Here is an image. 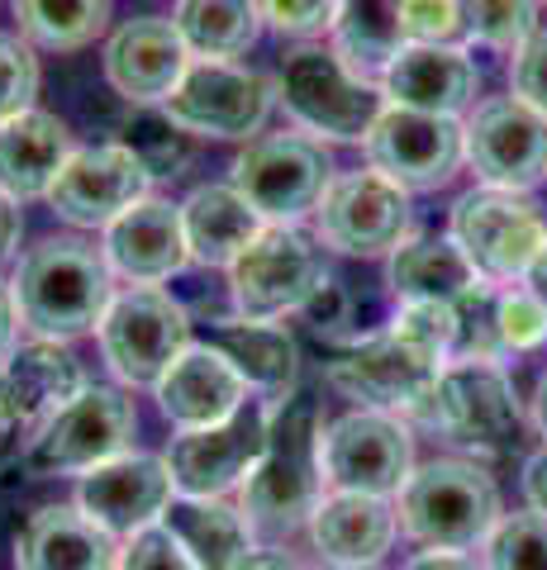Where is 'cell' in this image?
I'll list each match as a JSON object with an SVG mask.
<instances>
[{
    "mask_svg": "<svg viewBox=\"0 0 547 570\" xmlns=\"http://www.w3.org/2000/svg\"><path fill=\"white\" fill-rule=\"evenodd\" d=\"M333 157L310 134H257L234 157V186L267 224H300L320 209L324 190L333 186Z\"/></svg>",
    "mask_w": 547,
    "mask_h": 570,
    "instance_id": "obj_6",
    "label": "cell"
},
{
    "mask_svg": "<svg viewBox=\"0 0 547 570\" xmlns=\"http://www.w3.org/2000/svg\"><path fill=\"white\" fill-rule=\"evenodd\" d=\"M119 538H110L77 504H43L14 538V570H115Z\"/></svg>",
    "mask_w": 547,
    "mask_h": 570,
    "instance_id": "obj_24",
    "label": "cell"
},
{
    "mask_svg": "<svg viewBox=\"0 0 547 570\" xmlns=\"http://www.w3.org/2000/svg\"><path fill=\"white\" fill-rule=\"evenodd\" d=\"M20 347V309H14L10 285L0 281V366L10 362V352Z\"/></svg>",
    "mask_w": 547,
    "mask_h": 570,
    "instance_id": "obj_48",
    "label": "cell"
},
{
    "mask_svg": "<svg viewBox=\"0 0 547 570\" xmlns=\"http://www.w3.org/2000/svg\"><path fill=\"white\" fill-rule=\"evenodd\" d=\"M524 285H528V291H534V295L543 299V305H547V247H543V253H538V262H534V272H528V276H524Z\"/></svg>",
    "mask_w": 547,
    "mask_h": 570,
    "instance_id": "obj_52",
    "label": "cell"
},
{
    "mask_svg": "<svg viewBox=\"0 0 547 570\" xmlns=\"http://www.w3.org/2000/svg\"><path fill=\"white\" fill-rule=\"evenodd\" d=\"M10 6L25 39L48 52H77L110 24V0H10Z\"/></svg>",
    "mask_w": 547,
    "mask_h": 570,
    "instance_id": "obj_34",
    "label": "cell"
},
{
    "mask_svg": "<svg viewBox=\"0 0 547 570\" xmlns=\"http://www.w3.org/2000/svg\"><path fill=\"white\" fill-rule=\"evenodd\" d=\"M385 281H391L400 299H443V305H457L476 285H486L467 262V253L452 243V234L404 238L391 253V262H385Z\"/></svg>",
    "mask_w": 547,
    "mask_h": 570,
    "instance_id": "obj_29",
    "label": "cell"
},
{
    "mask_svg": "<svg viewBox=\"0 0 547 570\" xmlns=\"http://www.w3.org/2000/svg\"><path fill=\"white\" fill-rule=\"evenodd\" d=\"M404 570H486V566H476L467 551H419L414 561H404Z\"/></svg>",
    "mask_w": 547,
    "mask_h": 570,
    "instance_id": "obj_50",
    "label": "cell"
},
{
    "mask_svg": "<svg viewBox=\"0 0 547 570\" xmlns=\"http://www.w3.org/2000/svg\"><path fill=\"white\" fill-rule=\"evenodd\" d=\"M524 499H528V509L547 513V448L528 456V466H524Z\"/></svg>",
    "mask_w": 547,
    "mask_h": 570,
    "instance_id": "obj_49",
    "label": "cell"
},
{
    "mask_svg": "<svg viewBox=\"0 0 547 570\" xmlns=\"http://www.w3.org/2000/svg\"><path fill=\"white\" fill-rule=\"evenodd\" d=\"M320 409L310 400H281L272 414V438L267 452L253 466V475L243 480V519H248L253 532H267V538H281V532L310 528L320 499L329 494L324 480V456H320Z\"/></svg>",
    "mask_w": 547,
    "mask_h": 570,
    "instance_id": "obj_2",
    "label": "cell"
},
{
    "mask_svg": "<svg viewBox=\"0 0 547 570\" xmlns=\"http://www.w3.org/2000/svg\"><path fill=\"white\" fill-rule=\"evenodd\" d=\"M324 281L329 272L320 247L295 224H267L248 243V253L228 266L234 309L238 318H257V324H272L281 314H300Z\"/></svg>",
    "mask_w": 547,
    "mask_h": 570,
    "instance_id": "obj_10",
    "label": "cell"
},
{
    "mask_svg": "<svg viewBox=\"0 0 547 570\" xmlns=\"http://www.w3.org/2000/svg\"><path fill=\"white\" fill-rule=\"evenodd\" d=\"M324 570H381V566H324Z\"/></svg>",
    "mask_w": 547,
    "mask_h": 570,
    "instance_id": "obj_54",
    "label": "cell"
},
{
    "mask_svg": "<svg viewBox=\"0 0 547 570\" xmlns=\"http://www.w3.org/2000/svg\"><path fill=\"white\" fill-rule=\"evenodd\" d=\"M400 519L391 499L377 494H348L329 490L310 519V542L324 566H381V557L395 547Z\"/></svg>",
    "mask_w": 547,
    "mask_h": 570,
    "instance_id": "obj_25",
    "label": "cell"
},
{
    "mask_svg": "<svg viewBox=\"0 0 547 570\" xmlns=\"http://www.w3.org/2000/svg\"><path fill=\"white\" fill-rule=\"evenodd\" d=\"M234 570H305V566H300L291 551H281V547H253Z\"/></svg>",
    "mask_w": 547,
    "mask_h": 570,
    "instance_id": "obj_51",
    "label": "cell"
},
{
    "mask_svg": "<svg viewBox=\"0 0 547 570\" xmlns=\"http://www.w3.org/2000/svg\"><path fill=\"white\" fill-rule=\"evenodd\" d=\"M400 532L429 551H471L505 519L500 490L476 461L438 456L410 471L395 494Z\"/></svg>",
    "mask_w": 547,
    "mask_h": 570,
    "instance_id": "obj_3",
    "label": "cell"
},
{
    "mask_svg": "<svg viewBox=\"0 0 547 570\" xmlns=\"http://www.w3.org/2000/svg\"><path fill=\"white\" fill-rule=\"evenodd\" d=\"M438 371H443V362L400 343L395 333H377L348 343L329 362L324 376L339 395L358 400L362 409H381V414H400L404 423H419V414L433 400Z\"/></svg>",
    "mask_w": 547,
    "mask_h": 570,
    "instance_id": "obj_12",
    "label": "cell"
},
{
    "mask_svg": "<svg viewBox=\"0 0 547 570\" xmlns=\"http://www.w3.org/2000/svg\"><path fill=\"white\" fill-rule=\"evenodd\" d=\"M262 24H272L276 33H291V39H314V33H329L339 20L343 0H257Z\"/></svg>",
    "mask_w": 547,
    "mask_h": 570,
    "instance_id": "obj_42",
    "label": "cell"
},
{
    "mask_svg": "<svg viewBox=\"0 0 547 570\" xmlns=\"http://www.w3.org/2000/svg\"><path fill=\"white\" fill-rule=\"evenodd\" d=\"M534 428L547 438V371L538 376V390H534Z\"/></svg>",
    "mask_w": 547,
    "mask_h": 570,
    "instance_id": "obj_53",
    "label": "cell"
},
{
    "mask_svg": "<svg viewBox=\"0 0 547 570\" xmlns=\"http://www.w3.org/2000/svg\"><path fill=\"white\" fill-rule=\"evenodd\" d=\"M538 33V0H467V39L490 52H519Z\"/></svg>",
    "mask_w": 547,
    "mask_h": 570,
    "instance_id": "obj_37",
    "label": "cell"
},
{
    "mask_svg": "<svg viewBox=\"0 0 547 570\" xmlns=\"http://www.w3.org/2000/svg\"><path fill=\"white\" fill-rule=\"evenodd\" d=\"M367 163L400 190H443L467 163V134L452 115H423L385 105L377 129L367 134Z\"/></svg>",
    "mask_w": 547,
    "mask_h": 570,
    "instance_id": "obj_16",
    "label": "cell"
},
{
    "mask_svg": "<svg viewBox=\"0 0 547 570\" xmlns=\"http://www.w3.org/2000/svg\"><path fill=\"white\" fill-rule=\"evenodd\" d=\"M496 337L500 352H534L547 343V305L528 285H505L496 291Z\"/></svg>",
    "mask_w": 547,
    "mask_h": 570,
    "instance_id": "obj_39",
    "label": "cell"
},
{
    "mask_svg": "<svg viewBox=\"0 0 547 570\" xmlns=\"http://www.w3.org/2000/svg\"><path fill=\"white\" fill-rule=\"evenodd\" d=\"M163 528L196 570H234L253 551V528L243 519V509H234L228 499L176 494L163 513Z\"/></svg>",
    "mask_w": 547,
    "mask_h": 570,
    "instance_id": "obj_28",
    "label": "cell"
},
{
    "mask_svg": "<svg viewBox=\"0 0 547 570\" xmlns=\"http://www.w3.org/2000/svg\"><path fill=\"white\" fill-rule=\"evenodd\" d=\"M320 456H324L329 490L391 499L414 471V433L400 414L352 409V414L333 419L324 428Z\"/></svg>",
    "mask_w": 547,
    "mask_h": 570,
    "instance_id": "obj_11",
    "label": "cell"
},
{
    "mask_svg": "<svg viewBox=\"0 0 547 570\" xmlns=\"http://www.w3.org/2000/svg\"><path fill=\"white\" fill-rule=\"evenodd\" d=\"M385 333H395L400 343H410L423 356L448 366L457 352V305H443V299H400Z\"/></svg>",
    "mask_w": 547,
    "mask_h": 570,
    "instance_id": "obj_38",
    "label": "cell"
},
{
    "mask_svg": "<svg viewBox=\"0 0 547 570\" xmlns=\"http://www.w3.org/2000/svg\"><path fill=\"white\" fill-rule=\"evenodd\" d=\"M20 238H25V209L14 195L0 190V266H10L14 253H20Z\"/></svg>",
    "mask_w": 547,
    "mask_h": 570,
    "instance_id": "obj_47",
    "label": "cell"
},
{
    "mask_svg": "<svg viewBox=\"0 0 547 570\" xmlns=\"http://www.w3.org/2000/svg\"><path fill=\"white\" fill-rule=\"evenodd\" d=\"M448 234L486 285H515L547 247V224L524 190L476 186L448 214Z\"/></svg>",
    "mask_w": 547,
    "mask_h": 570,
    "instance_id": "obj_7",
    "label": "cell"
},
{
    "mask_svg": "<svg viewBox=\"0 0 547 570\" xmlns=\"http://www.w3.org/2000/svg\"><path fill=\"white\" fill-rule=\"evenodd\" d=\"M467 134V167L481 186L500 190H534L547 181V119L528 110L519 96L481 100L462 124Z\"/></svg>",
    "mask_w": 547,
    "mask_h": 570,
    "instance_id": "obj_17",
    "label": "cell"
},
{
    "mask_svg": "<svg viewBox=\"0 0 547 570\" xmlns=\"http://www.w3.org/2000/svg\"><path fill=\"white\" fill-rule=\"evenodd\" d=\"M77 153L72 129L48 110H20L0 124V190L14 200H48L67 157Z\"/></svg>",
    "mask_w": 547,
    "mask_h": 570,
    "instance_id": "obj_26",
    "label": "cell"
},
{
    "mask_svg": "<svg viewBox=\"0 0 547 570\" xmlns=\"http://www.w3.org/2000/svg\"><path fill=\"white\" fill-rule=\"evenodd\" d=\"M25 428H29V419H25L20 400H14V385H10V376H6V366H0V466H6V461L20 452Z\"/></svg>",
    "mask_w": 547,
    "mask_h": 570,
    "instance_id": "obj_46",
    "label": "cell"
},
{
    "mask_svg": "<svg viewBox=\"0 0 547 570\" xmlns=\"http://www.w3.org/2000/svg\"><path fill=\"white\" fill-rule=\"evenodd\" d=\"M272 414H276V400H262V404H243L228 423L176 433L167 448L176 494L224 499L228 490H243V480L253 475L262 452H267Z\"/></svg>",
    "mask_w": 547,
    "mask_h": 570,
    "instance_id": "obj_15",
    "label": "cell"
},
{
    "mask_svg": "<svg viewBox=\"0 0 547 570\" xmlns=\"http://www.w3.org/2000/svg\"><path fill=\"white\" fill-rule=\"evenodd\" d=\"M172 499H176V485H172L167 456H144V452H125L105 461V466L86 471L77 485V509L91 513L119 542L163 523Z\"/></svg>",
    "mask_w": 547,
    "mask_h": 570,
    "instance_id": "obj_19",
    "label": "cell"
},
{
    "mask_svg": "<svg viewBox=\"0 0 547 570\" xmlns=\"http://www.w3.org/2000/svg\"><path fill=\"white\" fill-rule=\"evenodd\" d=\"M276 96L300 129L320 142L324 138L329 142H367V134H372L377 119L385 115L381 81L358 77V71L324 43H300L281 58Z\"/></svg>",
    "mask_w": 547,
    "mask_h": 570,
    "instance_id": "obj_4",
    "label": "cell"
},
{
    "mask_svg": "<svg viewBox=\"0 0 547 570\" xmlns=\"http://www.w3.org/2000/svg\"><path fill=\"white\" fill-rule=\"evenodd\" d=\"M20 328L52 343L96 333L115 299V272L105 253L86 238H43L29 247L10 281Z\"/></svg>",
    "mask_w": 547,
    "mask_h": 570,
    "instance_id": "obj_1",
    "label": "cell"
},
{
    "mask_svg": "<svg viewBox=\"0 0 547 570\" xmlns=\"http://www.w3.org/2000/svg\"><path fill=\"white\" fill-rule=\"evenodd\" d=\"M400 24L410 43L467 39V0H400Z\"/></svg>",
    "mask_w": 547,
    "mask_h": 570,
    "instance_id": "obj_41",
    "label": "cell"
},
{
    "mask_svg": "<svg viewBox=\"0 0 547 570\" xmlns=\"http://www.w3.org/2000/svg\"><path fill=\"white\" fill-rule=\"evenodd\" d=\"M314 238L343 257H391L410 238V190L381 171H339L314 209Z\"/></svg>",
    "mask_w": 547,
    "mask_h": 570,
    "instance_id": "obj_14",
    "label": "cell"
},
{
    "mask_svg": "<svg viewBox=\"0 0 547 570\" xmlns=\"http://www.w3.org/2000/svg\"><path fill=\"white\" fill-rule=\"evenodd\" d=\"M486 570H547V513H505L481 547Z\"/></svg>",
    "mask_w": 547,
    "mask_h": 570,
    "instance_id": "obj_36",
    "label": "cell"
},
{
    "mask_svg": "<svg viewBox=\"0 0 547 570\" xmlns=\"http://www.w3.org/2000/svg\"><path fill=\"white\" fill-rule=\"evenodd\" d=\"M538 6H547V0H538Z\"/></svg>",
    "mask_w": 547,
    "mask_h": 570,
    "instance_id": "obj_55",
    "label": "cell"
},
{
    "mask_svg": "<svg viewBox=\"0 0 547 570\" xmlns=\"http://www.w3.org/2000/svg\"><path fill=\"white\" fill-rule=\"evenodd\" d=\"M509 86L515 96L547 119V29H538L515 58H509Z\"/></svg>",
    "mask_w": 547,
    "mask_h": 570,
    "instance_id": "obj_45",
    "label": "cell"
},
{
    "mask_svg": "<svg viewBox=\"0 0 547 570\" xmlns=\"http://www.w3.org/2000/svg\"><path fill=\"white\" fill-rule=\"evenodd\" d=\"M153 176L125 142H96L67 157L62 176L48 190V205L62 224L72 228H110L119 214L148 200Z\"/></svg>",
    "mask_w": 547,
    "mask_h": 570,
    "instance_id": "obj_18",
    "label": "cell"
},
{
    "mask_svg": "<svg viewBox=\"0 0 547 570\" xmlns=\"http://www.w3.org/2000/svg\"><path fill=\"white\" fill-rule=\"evenodd\" d=\"M300 314H305V324L320 333L324 343H343V347L358 343V333L348 328V324H352V295L343 291L339 281H324L320 291L310 295V305L300 309Z\"/></svg>",
    "mask_w": 547,
    "mask_h": 570,
    "instance_id": "obj_43",
    "label": "cell"
},
{
    "mask_svg": "<svg viewBox=\"0 0 547 570\" xmlns=\"http://www.w3.org/2000/svg\"><path fill=\"white\" fill-rule=\"evenodd\" d=\"M138 433V409L125 390L115 385H86L77 400H67L58 414L39 423V433L25 448V471L52 475H86L105 461L125 456Z\"/></svg>",
    "mask_w": 547,
    "mask_h": 570,
    "instance_id": "obj_5",
    "label": "cell"
},
{
    "mask_svg": "<svg viewBox=\"0 0 547 570\" xmlns=\"http://www.w3.org/2000/svg\"><path fill=\"white\" fill-rule=\"evenodd\" d=\"M6 376L29 423H43L48 414H58L67 400H77L86 390L77 352L67 343H52V337H33V343L14 347L6 362Z\"/></svg>",
    "mask_w": 547,
    "mask_h": 570,
    "instance_id": "obj_31",
    "label": "cell"
},
{
    "mask_svg": "<svg viewBox=\"0 0 547 570\" xmlns=\"http://www.w3.org/2000/svg\"><path fill=\"white\" fill-rule=\"evenodd\" d=\"M172 24L196 62H234L262 39L257 0H176Z\"/></svg>",
    "mask_w": 547,
    "mask_h": 570,
    "instance_id": "obj_32",
    "label": "cell"
},
{
    "mask_svg": "<svg viewBox=\"0 0 547 570\" xmlns=\"http://www.w3.org/2000/svg\"><path fill=\"white\" fill-rule=\"evenodd\" d=\"M39 96V58L25 33H6L0 29V124L20 110H33Z\"/></svg>",
    "mask_w": 547,
    "mask_h": 570,
    "instance_id": "obj_40",
    "label": "cell"
},
{
    "mask_svg": "<svg viewBox=\"0 0 547 570\" xmlns=\"http://www.w3.org/2000/svg\"><path fill=\"white\" fill-rule=\"evenodd\" d=\"M115 142H125L138 163L148 167L153 181L182 176L191 167V157H196V138H191L163 105H134V110L115 124Z\"/></svg>",
    "mask_w": 547,
    "mask_h": 570,
    "instance_id": "obj_35",
    "label": "cell"
},
{
    "mask_svg": "<svg viewBox=\"0 0 547 570\" xmlns=\"http://www.w3.org/2000/svg\"><path fill=\"white\" fill-rule=\"evenodd\" d=\"M329 33H333V52L367 81H381V71L410 43L400 24V0H343Z\"/></svg>",
    "mask_w": 547,
    "mask_h": 570,
    "instance_id": "obj_33",
    "label": "cell"
},
{
    "mask_svg": "<svg viewBox=\"0 0 547 570\" xmlns=\"http://www.w3.org/2000/svg\"><path fill=\"white\" fill-rule=\"evenodd\" d=\"M191 62L196 58L163 14H134L105 43V81L129 105H167Z\"/></svg>",
    "mask_w": 547,
    "mask_h": 570,
    "instance_id": "obj_20",
    "label": "cell"
},
{
    "mask_svg": "<svg viewBox=\"0 0 547 570\" xmlns=\"http://www.w3.org/2000/svg\"><path fill=\"white\" fill-rule=\"evenodd\" d=\"M276 81L262 77L253 67L238 62H191L182 86L172 91L163 110L182 124L191 138H224V142H248L262 134L272 105Z\"/></svg>",
    "mask_w": 547,
    "mask_h": 570,
    "instance_id": "obj_13",
    "label": "cell"
},
{
    "mask_svg": "<svg viewBox=\"0 0 547 570\" xmlns=\"http://www.w3.org/2000/svg\"><path fill=\"white\" fill-rule=\"evenodd\" d=\"M215 352H224L234 371L267 400H286L300 376V352L295 337L276 324H257V318H234V324H215L205 337Z\"/></svg>",
    "mask_w": 547,
    "mask_h": 570,
    "instance_id": "obj_30",
    "label": "cell"
},
{
    "mask_svg": "<svg viewBox=\"0 0 547 570\" xmlns=\"http://www.w3.org/2000/svg\"><path fill=\"white\" fill-rule=\"evenodd\" d=\"M96 337L105 366L129 390H157L172 362L191 347V318L157 285H129V291H115Z\"/></svg>",
    "mask_w": 547,
    "mask_h": 570,
    "instance_id": "obj_8",
    "label": "cell"
},
{
    "mask_svg": "<svg viewBox=\"0 0 547 570\" xmlns=\"http://www.w3.org/2000/svg\"><path fill=\"white\" fill-rule=\"evenodd\" d=\"M182 228H186L191 262L224 266L228 272V266L248 253V243L267 228V219L234 186H196L182 200Z\"/></svg>",
    "mask_w": 547,
    "mask_h": 570,
    "instance_id": "obj_27",
    "label": "cell"
},
{
    "mask_svg": "<svg viewBox=\"0 0 547 570\" xmlns=\"http://www.w3.org/2000/svg\"><path fill=\"white\" fill-rule=\"evenodd\" d=\"M105 262L110 272L129 285H157L172 281L176 272H186L191 247L182 228V205H167L148 195L134 209H125L119 219L105 228Z\"/></svg>",
    "mask_w": 547,
    "mask_h": 570,
    "instance_id": "obj_21",
    "label": "cell"
},
{
    "mask_svg": "<svg viewBox=\"0 0 547 570\" xmlns=\"http://www.w3.org/2000/svg\"><path fill=\"white\" fill-rule=\"evenodd\" d=\"M419 423L438 428L457 448L496 456L519 442L524 409L515 395V381L500 371V362H448L438 371L433 400L419 414Z\"/></svg>",
    "mask_w": 547,
    "mask_h": 570,
    "instance_id": "obj_9",
    "label": "cell"
},
{
    "mask_svg": "<svg viewBox=\"0 0 547 570\" xmlns=\"http://www.w3.org/2000/svg\"><path fill=\"white\" fill-rule=\"evenodd\" d=\"M115 570H196V566H191V557L176 547L172 532L157 523V528L138 532V538H129L125 547H119V566Z\"/></svg>",
    "mask_w": 547,
    "mask_h": 570,
    "instance_id": "obj_44",
    "label": "cell"
},
{
    "mask_svg": "<svg viewBox=\"0 0 547 570\" xmlns=\"http://www.w3.org/2000/svg\"><path fill=\"white\" fill-rule=\"evenodd\" d=\"M385 105L423 115H462L481 91V71L457 43H404L400 58L381 71Z\"/></svg>",
    "mask_w": 547,
    "mask_h": 570,
    "instance_id": "obj_23",
    "label": "cell"
},
{
    "mask_svg": "<svg viewBox=\"0 0 547 570\" xmlns=\"http://www.w3.org/2000/svg\"><path fill=\"white\" fill-rule=\"evenodd\" d=\"M153 395L163 404V414L176 423V433H196V428L234 419L248 404V381L238 376L224 352H215L209 343H191L172 362L167 376L157 381Z\"/></svg>",
    "mask_w": 547,
    "mask_h": 570,
    "instance_id": "obj_22",
    "label": "cell"
}]
</instances>
